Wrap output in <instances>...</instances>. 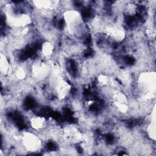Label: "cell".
Listing matches in <instances>:
<instances>
[{
    "label": "cell",
    "instance_id": "obj_1",
    "mask_svg": "<svg viewBox=\"0 0 156 156\" xmlns=\"http://www.w3.org/2000/svg\"><path fill=\"white\" fill-rule=\"evenodd\" d=\"M21 141L22 146L26 152H37L41 146L40 138L32 132H26L23 133L21 136Z\"/></svg>",
    "mask_w": 156,
    "mask_h": 156
},
{
    "label": "cell",
    "instance_id": "obj_2",
    "mask_svg": "<svg viewBox=\"0 0 156 156\" xmlns=\"http://www.w3.org/2000/svg\"><path fill=\"white\" fill-rule=\"evenodd\" d=\"M7 21L10 25L15 28L27 27L32 23L30 16L26 13H9L7 16Z\"/></svg>",
    "mask_w": 156,
    "mask_h": 156
},
{
    "label": "cell",
    "instance_id": "obj_3",
    "mask_svg": "<svg viewBox=\"0 0 156 156\" xmlns=\"http://www.w3.org/2000/svg\"><path fill=\"white\" fill-rule=\"evenodd\" d=\"M31 69L34 77L39 80L46 78L49 73V66L48 64L40 60L34 62Z\"/></svg>",
    "mask_w": 156,
    "mask_h": 156
},
{
    "label": "cell",
    "instance_id": "obj_4",
    "mask_svg": "<svg viewBox=\"0 0 156 156\" xmlns=\"http://www.w3.org/2000/svg\"><path fill=\"white\" fill-rule=\"evenodd\" d=\"M53 88L57 97L60 99L65 98L69 93L71 90V86L62 77H58L57 79L54 81Z\"/></svg>",
    "mask_w": 156,
    "mask_h": 156
},
{
    "label": "cell",
    "instance_id": "obj_5",
    "mask_svg": "<svg viewBox=\"0 0 156 156\" xmlns=\"http://www.w3.org/2000/svg\"><path fill=\"white\" fill-rule=\"evenodd\" d=\"M105 34L110 36L116 41H121L126 37L124 29L119 26H111L105 28Z\"/></svg>",
    "mask_w": 156,
    "mask_h": 156
},
{
    "label": "cell",
    "instance_id": "obj_6",
    "mask_svg": "<svg viewBox=\"0 0 156 156\" xmlns=\"http://www.w3.org/2000/svg\"><path fill=\"white\" fill-rule=\"evenodd\" d=\"M30 126L34 130H41L45 129L48 125V121L44 116L34 115L29 120Z\"/></svg>",
    "mask_w": 156,
    "mask_h": 156
},
{
    "label": "cell",
    "instance_id": "obj_7",
    "mask_svg": "<svg viewBox=\"0 0 156 156\" xmlns=\"http://www.w3.org/2000/svg\"><path fill=\"white\" fill-rule=\"evenodd\" d=\"M41 52L44 57H51L54 52V46L53 43L48 41L43 42L41 47Z\"/></svg>",
    "mask_w": 156,
    "mask_h": 156
},
{
    "label": "cell",
    "instance_id": "obj_8",
    "mask_svg": "<svg viewBox=\"0 0 156 156\" xmlns=\"http://www.w3.org/2000/svg\"><path fill=\"white\" fill-rule=\"evenodd\" d=\"M0 69L1 74L4 75L8 74L12 69L7 58L5 57V55H4L2 54H1Z\"/></svg>",
    "mask_w": 156,
    "mask_h": 156
},
{
    "label": "cell",
    "instance_id": "obj_9",
    "mask_svg": "<svg viewBox=\"0 0 156 156\" xmlns=\"http://www.w3.org/2000/svg\"><path fill=\"white\" fill-rule=\"evenodd\" d=\"M33 2L37 8L42 10L51 9L53 5L52 2L50 1H35Z\"/></svg>",
    "mask_w": 156,
    "mask_h": 156
},
{
    "label": "cell",
    "instance_id": "obj_10",
    "mask_svg": "<svg viewBox=\"0 0 156 156\" xmlns=\"http://www.w3.org/2000/svg\"><path fill=\"white\" fill-rule=\"evenodd\" d=\"M15 77L18 80H23L26 77L27 71L26 68L23 66H19L16 67L14 70Z\"/></svg>",
    "mask_w": 156,
    "mask_h": 156
}]
</instances>
